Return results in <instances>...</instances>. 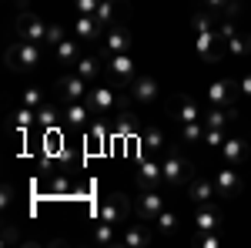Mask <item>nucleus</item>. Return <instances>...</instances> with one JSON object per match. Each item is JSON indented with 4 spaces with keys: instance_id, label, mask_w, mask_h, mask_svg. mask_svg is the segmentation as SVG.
<instances>
[{
    "instance_id": "40",
    "label": "nucleus",
    "mask_w": 251,
    "mask_h": 248,
    "mask_svg": "<svg viewBox=\"0 0 251 248\" xmlns=\"http://www.w3.org/2000/svg\"><path fill=\"white\" fill-rule=\"evenodd\" d=\"M97 7H100V0H74V10L77 14H87V17H94Z\"/></svg>"
},
{
    "instance_id": "39",
    "label": "nucleus",
    "mask_w": 251,
    "mask_h": 248,
    "mask_svg": "<svg viewBox=\"0 0 251 248\" xmlns=\"http://www.w3.org/2000/svg\"><path fill=\"white\" fill-rule=\"evenodd\" d=\"M64 37H67V34H64L60 24H47V44H44V47H57Z\"/></svg>"
},
{
    "instance_id": "26",
    "label": "nucleus",
    "mask_w": 251,
    "mask_h": 248,
    "mask_svg": "<svg viewBox=\"0 0 251 248\" xmlns=\"http://www.w3.org/2000/svg\"><path fill=\"white\" fill-rule=\"evenodd\" d=\"M64 124V111L60 108H54V104H44V108H37V128H44V131H54V128H60Z\"/></svg>"
},
{
    "instance_id": "19",
    "label": "nucleus",
    "mask_w": 251,
    "mask_h": 248,
    "mask_svg": "<svg viewBox=\"0 0 251 248\" xmlns=\"http://www.w3.org/2000/svg\"><path fill=\"white\" fill-rule=\"evenodd\" d=\"M124 10H127V0H100V7L94 10V20L107 30V27H114L117 20L124 17Z\"/></svg>"
},
{
    "instance_id": "14",
    "label": "nucleus",
    "mask_w": 251,
    "mask_h": 248,
    "mask_svg": "<svg viewBox=\"0 0 251 248\" xmlns=\"http://www.w3.org/2000/svg\"><path fill=\"white\" fill-rule=\"evenodd\" d=\"M91 117H97V114L91 111L87 101H71V104H64V124L74 128V131H87V128L94 124Z\"/></svg>"
},
{
    "instance_id": "37",
    "label": "nucleus",
    "mask_w": 251,
    "mask_h": 248,
    "mask_svg": "<svg viewBox=\"0 0 251 248\" xmlns=\"http://www.w3.org/2000/svg\"><path fill=\"white\" fill-rule=\"evenodd\" d=\"M137 128H141L137 114H127V111H124V114L114 121V131H117V134H131V131H137Z\"/></svg>"
},
{
    "instance_id": "24",
    "label": "nucleus",
    "mask_w": 251,
    "mask_h": 248,
    "mask_svg": "<svg viewBox=\"0 0 251 248\" xmlns=\"http://www.w3.org/2000/svg\"><path fill=\"white\" fill-rule=\"evenodd\" d=\"M174 117H177V124H188V121H201L204 111H201V104L194 97H181L177 108H174Z\"/></svg>"
},
{
    "instance_id": "30",
    "label": "nucleus",
    "mask_w": 251,
    "mask_h": 248,
    "mask_svg": "<svg viewBox=\"0 0 251 248\" xmlns=\"http://www.w3.org/2000/svg\"><path fill=\"white\" fill-rule=\"evenodd\" d=\"M151 225H154L161 235H174V231H177V225H181V218H177V211H174V208H164L154 221H151Z\"/></svg>"
},
{
    "instance_id": "32",
    "label": "nucleus",
    "mask_w": 251,
    "mask_h": 248,
    "mask_svg": "<svg viewBox=\"0 0 251 248\" xmlns=\"http://www.w3.org/2000/svg\"><path fill=\"white\" fill-rule=\"evenodd\" d=\"M94 242H97V245H117L121 235H117L114 221H100V225L94 228Z\"/></svg>"
},
{
    "instance_id": "17",
    "label": "nucleus",
    "mask_w": 251,
    "mask_h": 248,
    "mask_svg": "<svg viewBox=\"0 0 251 248\" xmlns=\"http://www.w3.org/2000/svg\"><path fill=\"white\" fill-rule=\"evenodd\" d=\"M134 208V201H127V194H111L104 205H100V221H114V225H121V221H127V211Z\"/></svg>"
},
{
    "instance_id": "13",
    "label": "nucleus",
    "mask_w": 251,
    "mask_h": 248,
    "mask_svg": "<svg viewBox=\"0 0 251 248\" xmlns=\"http://www.w3.org/2000/svg\"><path fill=\"white\" fill-rule=\"evenodd\" d=\"M214 185H218V198H238L241 194V174H238V168H231V165H221L218 171L211 174Z\"/></svg>"
},
{
    "instance_id": "43",
    "label": "nucleus",
    "mask_w": 251,
    "mask_h": 248,
    "mask_svg": "<svg viewBox=\"0 0 251 248\" xmlns=\"http://www.w3.org/2000/svg\"><path fill=\"white\" fill-rule=\"evenodd\" d=\"M10 3H17L20 10H27V0H10Z\"/></svg>"
},
{
    "instance_id": "7",
    "label": "nucleus",
    "mask_w": 251,
    "mask_h": 248,
    "mask_svg": "<svg viewBox=\"0 0 251 248\" xmlns=\"http://www.w3.org/2000/svg\"><path fill=\"white\" fill-rule=\"evenodd\" d=\"M131 30L124 27V24H114V27H107L104 30V37H100V57H111V54H127L131 51Z\"/></svg>"
},
{
    "instance_id": "1",
    "label": "nucleus",
    "mask_w": 251,
    "mask_h": 248,
    "mask_svg": "<svg viewBox=\"0 0 251 248\" xmlns=\"http://www.w3.org/2000/svg\"><path fill=\"white\" fill-rule=\"evenodd\" d=\"M7 67L14 71V74H27V71H34L40 60H44V44H30V40H17L14 47H7Z\"/></svg>"
},
{
    "instance_id": "10",
    "label": "nucleus",
    "mask_w": 251,
    "mask_h": 248,
    "mask_svg": "<svg viewBox=\"0 0 251 248\" xmlns=\"http://www.w3.org/2000/svg\"><path fill=\"white\" fill-rule=\"evenodd\" d=\"M17 34H20V40H30V44H47V24L34 10H20Z\"/></svg>"
},
{
    "instance_id": "36",
    "label": "nucleus",
    "mask_w": 251,
    "mask_h": 248,
    "mask_svg": "<svg viewBox=\"0 0 251 248\" xmlns=\"http://www.w3.org/2000/svg\"><path fill=\"white\" fill-rule=\"evenodd\" d=\"M20 104H27V108H44L47 104V97H44V91L40 87H24V94H20Z\"/></svg>"
},
{
    "instance_id": "33",
    "label": "nucleus",
    "mask_w": 251,
    "mask_h": 248,
    "mask_svg": "<svg viewBox=\"0 0 251 248\" xmlns=\"http://www.w3.org/2000/svg\"><path fill=\"white\" fill-rule=\"evenodd\" d=\"M218 27V17H214L211 10H194L191 14V30L194 34H201V30H214Z\"/></svg>"
},
{
    "instance_id": "31",
    "label": "nucleus",
    "mask_w": 251,
    "mask_h": 248,
    "mask_svg": "<svg viewBox=\"0 0 251 248\" xmlns=\"http://www.w3.org/2000/svg\"><path fill=\"white\" fill-rule=\"evenodd\" d=\"M181 141H184V144H201V141H204V121H188V124H181Z\"/></svg>"
},
{
    "instance_id": "8",
    "label": "nucleus",
    "mask_w": 251,
    "mask_h": 248,
    "mask_svg": "<svg viewBox=\"0 0 251 248\" xmlns=\"http://www.w3.org/2000/svg\"><path fill=\"white\" fill-rule=\"evenodd\" d=\"M87 104L97 117H107L117 111V84H94L91 94H87Z\"/></svg>"
},
{
    "instance_id": "11",
    "label": "nucleus",
    "mask_w": 251,
    "mask_h": 248,
    "mask_svg": "<svg viewBox=\"0 0 251 248\" xmlns=\"http://www.w3.org/2000/svg\"><path fill=\"white\" fill-rule=\"evenodd\" d=\"M91 87H94V84H87L80 74H64L57 81V97L64 104H71V101H87Z\"/></svg>"
},
{
    "instance_id": "5",
    "label": "nucleus",
    "mask_w": 251,
    "mask_h": 248,
    "mask_svg": "<svg viewBox=\"0 0 251 248\" xmlns=\"http://www.w3.org/2000/svg\"><path fill=\"white\" fill-rule=\"evenodd\" d=\"M164 208H168V198L161 188H141V194L134 198V211L141 221H154Z\"/></svg>"
},
{
    "instance_id": "29",
    "label": "nucleus",
    "mask_w": 251,
    "mask_h": 248,
    "mask_svg": "<svg viewBox=\"0 0 251 248\" xmlns=\"http://www.w3.org/2000/svg\"><path fill=\"white\" fill-rule=\"evenodd\" d=\"M74 74H80L87 84H97V81H100V60L97 57H80L77 64H74Z\"/></svg>"
},
{
    "instance_id": "3",
    "label": "nucleus",
    "mask_w": 251,
    "mask_h": 248,
    "mask_svg": "<svg viewBox=\"0 0 251 248\" xmlns=\"http://www.w3.org/2000/svg\"><path fill=\"white\" fill-rule=\"evenodd\" d=\"M218 34H221V40H225V54H231L234 60L251 57V34L234 30L231 17H221V20H218Z\"/></svg>"
},
{
    "instance_id": "38",
    "label": "nucleus",
    "mask_w": 251,
    "mask_h": 248,
    "mask_svg": "<svg viewBox=\"0 0 251 248\" xmlns=\"http://www.w3.org/2000/svg\"><path fill=\"white\" fill-rule=\"evenodd\" d=\"M194 245H201V248H218V245H221V238H218V231H198V235H194Z\"/></svg>"
},
{
    "instance_id": "22",
    "label": "nucleus",
    "mask_w": 251,
    "mask_h": 248,
    "mask_svg": "<svg viewBox=\"0 0 251 248\" xmlns=\"http://www.w3.org/2000/svg\"><path fill=\"white\" fill-rule=\"evenodd\" d=\"M74 37H80V40H100V37H104V27H100L94 17L77 14V20H74Z\"/></svg>"
},
{
    "instance_id": "41",
    "label": "nucleus",
    "mask_w": 251,
    "mask_h": 248,
    "mask_svg": "<svg viewBox=\"0 0 251 248\" xmlns=\"http://www.w3.org/2000/svg\"><path fill=\"white\" fill-rule=\"evenodd\" d=\"M50 191L64 194V191H71V181H67V178H54V181H50Z\"/></svg>"
},
{
    "instance_id": "12",
    "label": "nucleus",
    "mask_w": 251,
    "mask_h": 248,
    "mask_svg": "<svg viewBox=\"0 0 251 248\" xmlns=\"http://www.w3.org/2000/svg\"><path fill=\"white\" fill-rule=\"evenodd\" d=\"M234 94H241V91L231 77H218L208 84V104L211 108H234Z\"/></svg>"
},
{
    "instance_id": "20",
    "label": "nucleus",
    "mask_w": 251,
    "mask_h": 248,
    "mask_svg": "<svg viewBox=\"0 0 251 248\" xmlns=\"http://www.w3.org/2000/svg\"><path fill=\"white\" fill-rule=\"evenodd\" d=\"M225 221V215L214 208V205H198L194 208V228L198 231H218Z\"/></svg>"
},
{
    "instance_id": "18",
    "label": "nucleus",
    "mask_w": 251,
    "mask_h": 248,
    "mask_svg": "<svg viewBox=\"0 0 251 248\" xmlns=\"http://www.w3.org/2000/svg\"><path fill=\"white\" fill-rule=\"evenodd\" d=\"M127 94H131V101H137V104H154L157 101V81L151 74H137L134 81H131V87H127Z\"/></svg>"
},
{
    "instance_id": "6",
    "label": "nucleus",
    "mask_w": 251,
    "mask_h": 248,
    "mask_svg": "<svg viewBox=\"0 0 251 248\" xmlns=\"http://www.w3.org/2000/svg\"><path fill=\"white\" fill-rule=\"evenodd\" d=\"M194 54L204 60V64H218L221 54H225V40L218 34V27L214 30H201V34H194Z\"/></svg>"
},
{
    "instance_id": "21",
    "label": "nucleus",
    "mask_w": 251,
    "mask_h": 248,
    "mask_svg": "<svg viewBox=\"0 0 251 248\" xmlns=\"http://www.w3.org/2000/svg\"><path fill=\"white\" fill-rule=\"evenodd\" d=\"M121 245L124 248H148L151 245V228L148 225H127L121 235Z\"/></svg>"
},
{
    "instance_id": "2",
    "label": "nucleus",
    "mask_w": 251,
    "mask_h": 248,
    "mask_svg": "<svg viewBox=\"0 0 251 248\" xmlns=\"http://www.w3.org/2000/svg\"><path fill=\"white\" fill-rule=\"evenodd\" d=\"M161 168H164V188H188V181L194 178V165L188 161V158H181L177 151H168L164 158H161Z\"/></svg>"
},
{
    "instance_id": "16",
    "label": "nucleus",
    "mask_w": 251,
    "mask_h": 248,
    "mask_svg": "<svg viewBox=\"0 0 251 248\" xmlns=\"http://www.w3.org/2000/svg\"><path fill=\"white\" fill-rule=\"evenodd\" d=\"M248 154H251V141L238 138V134H228V141L221 144V158H225V165H231V168H241V165L248 161Z\"/></svg>"
},
{
    "instance_id": "25",
    "label": "nucleus",
    "mask_w": 251,
    "mask_h": 248,
    "mask_svg": "<svg viewBox=\"0 0 251 248\" xmlns=\"http://www.w3.org/2000/svg\"><path fill=\"white\" fill-rule=\"evenodd\" d=\"M164 148H168V144H164V131H161V128H148V131L141 134V151H144V154L157 158Z\"/></svg>"
},
{
    "instance_id": "4",
    "label": "nucleus",
    "mask_w": 251,
    "mask_h": 248,
    "mask_svg": "<svg viewBox=\"0 0 251 248\" xmlns=\"http://www.w3.org/2000/svg\"><path fill=\"white\" fill-rule=\"evenodd\" d=\"M104 71L111 77V84L131 87V81L137 77V64H134V57H131V51H127V54H111V57H104Z\"/></svg>"
},
{
    "instance_id": "42",
    "label": "nucleus",
    "mask_w": 251,
    "mask_h": 248,
    "mask_svg": "<svg viewBox=\"0 0 251 248\" xmlns=\"http://www.w3.org/2000/svg\"><path fill=\"white\" fill-rule=\"evenodd\" d=\"M238 91H241L245 97H251V71H248V74H241V81H238Z\"/></svg>"
},
{
    "instance_id": "15",
    "label": "nucleus",
    "mask_w": 251,
    "mask_h": 248,
    "mask_svg": "<svg viewBox=\"0 0 251 248\" xmlns=\"http://www.w3.org/2000/svg\"><path fill=\"white\" fill-rule=\"evenodd\" d=\"M188 198H191V205H214V198H218V185H214V178H198L194 174L191 181H188Z\"/></svg>"
},
{
    "instance_id": "28",
    "label": "nucleus",
    "mask_w": 251,
    "mask_h": 248,
    "mask_svg": "<svg viewBox=\"0 0 251 248\" xmlns=\"http://www.w3.org/2000/svg\"><path fill=\"white\" fill-rule=\"evenodd\" d=\"M201 7L211 10L218 20H221V17H238V10H241L238 0H201Z\"/></svg>"
},
{
    "instance_id": "27",
    "label": "nucleus",
    "mask_w": 251,
    "mask_h": 248,
    "mask_svg": "<svg viewBox=\"0 0 251 248\" xmlns=\"http://www.w3.org/2000/svg\"><path fill=\"white\" fill-rule=\"evenodd\" d=\"M234 108H211V111H204V128H231V121H234Z\"/></svg>"
},
{
    "instance_id": "9",
    "label": "nucleus",
    "mask_w": 251,
    "mask_h": 248,
    "mask_svg": "<svg viewBox=\"0 0 251 248\" xmlns=\"http://www.w3.org/2000/svg\"><path fill=\"white\" fill-rule=\"evenodd\" d=\"M134 181H137V188H164V168H161V161L151 158V154H144L134 165Z\"/></svg>"
},
{
    "instance_id": "34",
    "label": "nucleus",
    "mask_w": 251,
    "mask_h": 248,
    "mask_svg": "<svg viewBox=\"0 0 251 248\" xmlns=\"http://www.w3.org/2000/svg\"><path fill=\"white\" fill-rule=\"evenodd\" d=\"M14 124H17L20 131L34 128V124H37V111H34V108H27V104H20L17 111H14Z\"/></svg>"
},
{
    "instance_id": "23",
    "label": "nucleus",
    "mask_w": 251,
    "mask_h": 248,
    "mask_svg": "<svg viewBox=\"0 0 251 248\" xmlns=\"http://www.w3.org/2000/svg\"><path fill=\"white\" fill-rule=\"evenodd\" d=\"M54 57H57V64H71V67H74L84 54H80V44L74 37H64L57 47H54Z\"/></svg>"
},
{
    "instance_id": "35",
    "label": "nucleus",
    "mask_w": 251,
    "mask_h": 248,
    "mask_svg": "<svg viewBox=\"0 0 251 248\" xmlns=\"http://www.w3.org/2000/svg\"><path fill=\"white\" fill-rule=\"evenodd\" d=\"M228 141V128H204V141L201 144H208L214 151H221V144Z\"/></svg>"
}]
</instances>
